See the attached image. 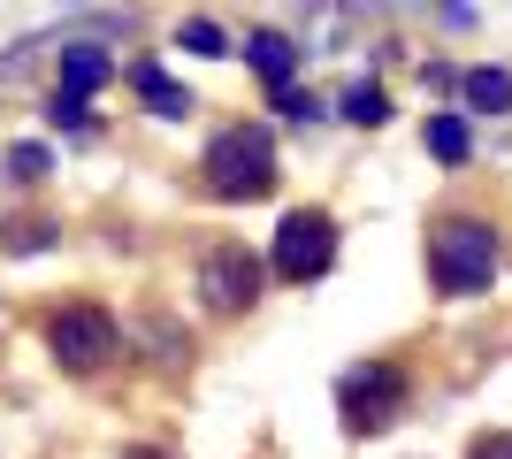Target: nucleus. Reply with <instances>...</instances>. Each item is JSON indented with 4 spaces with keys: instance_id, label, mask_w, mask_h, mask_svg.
<instances>
[{
    "instance_id": "8",
    "label": "nucleus",
    "mask_w": 512,
    "mask_h": 459,
    "mask_svg": "<svg viewBox=\"0 0 512 459\" xmlns=\"http://www.w3.org/2000/svg\"><path fill=\"white\" fill-rule=\"evenodd\" d=\"M421 146L436 153L444 169H467V161H474V131H467V115H428Z\"/></svg>"
},
{
    "instance_id": "7",
    "label": "nucleus",
    "mask_w": 512,
    "mask_h": 459,
    "mask_svg": "<svg viewBox=\"0 0 512 459\" xmlns=\"http://www.w3.org/2000/svg\"><path fill=\"white\" fill-rule=\"evenodd\" d=\"M107 77H115L107 46H92V39H69V46H62V85H69V100H85V92L107 85Z\"/></svg>"
},
{
    "instance_id": "18",
    "label": "nucleus",
    "mask_w": 512,
    "mask_h": 459,
    "mask_svg": "<svg viewBox=\"0 0 512 459\" xmlns=\"http://www.w3.org/2000/svg\"><path fill=\"white\" fill-rule=\"evenodd\" d=\"M283 115H291V123H314L321 100H306V92H283Z\"/></svg>"
},
{
    "instance_id": "4",
    "label": "nucleus",
    "mask_w": 512,
    "mask_h": 459,
    "mask_svg": "<svg viewBox=\"0 0 512 459\" xmlns=\"http://www.w3.org/2000/svg\"><path fill=\"white\" fill-rule=\"evenodd\" d=\"M337 414H344V437H383L390 421L413 414V375L398 368V360H360V368H344Z\"/></svg>"
},
{
    "instance_id": "17",
    "label": "nucleus",
    "mask_w": 512,
    "mask_h": 459,
    "mask_svg": "<svg viewBox=\"0 0 512 459\" xmlns=\"http://www.w3.org/2000/svg\"><path fill=\"white\" fill-rule=\"evenodd\" d=\"M46 123H69V131H77V123H85V100H69V92H54V100H46Z\"/></svg>"
},
{
    "instance_id": "15",
    "label": "nucleus",
    "mask_w": 512,
    "mask_h": 459,
    "mask_svg": "<svg viewBox=\"0 0 512 459\" xmlns=\"http://www.w3.org/2000/svg\"><path fill=\"white\" fill-rule=\"evenodd\" d=\"M184 46H192V54H230V39H222V31H214L207 16H192V23H184Z\"/></svg>"
},
{
    "instance_id": "12",
    "label": "nucleus",
    "mask_w": 512,
    "mask_h": 459,
    "mask_svg": "<svg viewBox=\"0 0 512 459\" xmlns=\"http://www.w3.org/2000/svg\"><path fill=\"white\" fill-rule=\"evenodd\" d=\"M344 115L375 131V123H390V92H383V85H352V92H344Z\"/></svg>"
},
{
    "instance_id": "2",
    "label": "nucleus",
    "mask_w": 512,
    "mask_h": 459,
    "mask_svg": "<svg viewBox=\"0 0 512 459\" xmlns=\"http://www.w3.org/2000/svg\"><path fill=\"white\" fill-rule=\"evenodd\" d=\"M276 138H268V123H222V131L207 138V153H199V184H207L214 199H268L276 192Z\"/></svg>"
},
{
    "instance_id": "6",
    "label": "nucleus",
    "mask_w": 512,
    "mask_h": 459,
    "mask_svg": "<svg viewBox=\"0 0 512 459\" xmlns=\"http://www.w3.org/2000/svg\"><path fill=\"white\" fill-rule=\"evenodd\" d=\"M199 299H207V314H253L260 306V261L237 238H214L199 253Z\"/></svg>"
},
{
    "instance_id": "9",
    "label": "nucleus",
    "mask_w": 512,
    "mask_h": 459,
    "mask_svg": "<svg viewBox=\"0 0 512 459\" xmlns=\"http://www.w3.org/2000/svg\"><path fill=\"white\" fill-rule=\"evenodd\" d=\"M130 85H138V100H146L153 115H192V108H199L192 92L176 85V77H161L153 62H130Z\"/></svg>"
},
{
    "instance_id": "16",
    "label": "nucleus",
    "mask_w": 512,
    "mask_h": 459,
    "mask_svg": "<svg viewBox=\"0 0 512 459\" xmlns=\"http://www.w3.org/2000/svg\"><path fill=\"white\" fill-rule=\"evenodd\" d=\"M467 459H512V429H490V437H474Z\"/></svg>"
},
{
    "instance_id": "1",
    "label": "nucleus",
    "mask_w": 512,
    "mask_h": 459,
    "mask_svg": "<svg viewBox=\"0 0 512 459\" xmlns=\"http://www.w3.org/2000/svg\"><path fill=\"white\" fill-rule=\"evenodd\" d=\"M497 261H505V245H497L490 215L451 207V215L428 222V284H436V299H482L497 284Z\"/></svg>"
},
{
    "instance_id": "13",
    "label": "nucleus",
    "mask_w": 512,
    "mask_h": 459,
    "mask_svg": "<svg viewBox=\"0 0 512 459\" xmlns=\"http://www.w3.org/2000/svg\"><path fill=\"white\" fill-rule=\"evenodd\" d=\"M46 169H54L46 146H16V153H8V176H16V184H46Z\"/></svg>"
},
{
    "instance_id": "5",
    "label": "nucleus",
    "mask_w": 512,
    "mask_h": 459,
    "mask_svg": "<svg viewBox=\"0 0 512 459\" xmlns=\"http://www.w3.org/2000/svg\"><path fill=\"white\" fill-rule=\"evenodd\" d=\"M337 261V215L329 207H291L276 222V276L283 284H314Z\"/></svg>"
},
{
    "instance_id": "19",
    "label": "nucleus",
    "mask_w": 512,
    "mask_h": 459,
    "mask_svg": "<svg viewBox=\"0 0 512 459\" xmlns=\"http://www.w3.org/2000/svg\"><path fill=\"white\" fill-rule=\"evenodd\" d=\"M115 459H176V452H169V444H123Z\"/></svg>"
},
{
    "instance_id": "10",
    "label": "nucleus",
    "mask_w": 512,
    "mask_h": 459,
    "mask_svg": "<svg viewBox=\"0 0 512 459\" xmlns=\"http://www.w3.org/2000/svg\"><path fill=\"white\" fill-rule=\"evenodd\" d=\"M245 62H253L268 85H291V69H299V46L283 39V31H253V39H245Z\"/></svg>"
},
{
    "instance_id": "11",
    "label": "nucleus",
    "mask_w": 512,
    "mask_h": 459,
    "mask_svg": "<svg viewBox=\"0 0 512 459\" xmlns=\"http://www.w3.org/2000/svg\"><path fill=\"white\" fill-rule=\"evenodd\" d=\"M467 108L505 115L512 108V69H467Z\"/></svg>"
},
{
    "instance_id": "3",
    "label": "nucleus",
    "mask_w": 512,
    "mask_h": 459,
    "mask_svg": "<svg viewBox=\"0 0 512 459\" xmlns=\"http://www.w3.org/2000/svg\"><path fill=\"white\" fill-rule=\"evenodd\" d=\"M46 352H54V368L62 375H100L115 352H123V329H115V314H107L100 299H62L46 306Z\"/></svg>"
},
{
    "instance_id": "14",
    "label": "nucleus",
    "mask_w": 512,
    "mask_h": 459,
    "mask_svg": "<svg viewBox=\"0 0 512 459\" xmlns=\"http://www.w3.org/2000/svg\"><path fill=\"white\" fill-rule=\"evenodd\" d=\"M54 245V222H8V253H46Z\"/></svg>"
}]
</instances>
